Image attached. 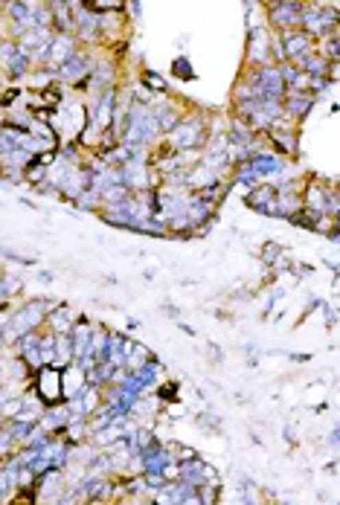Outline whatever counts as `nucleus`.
Segmentation results:
<instances>
[{
	"label": "nucleus",
	"mask_w": 340,
	"mask_h": 505,
	"mask_svg": "<svg viewBox=\"0 0 340 505\" xmlns=\"http://www.w3.org/2000/svg\"><path fill=\"white\" fill-rule=\"evenodd\" d=\"M18 56V41H6V44H0V64H9L12 58Z\"/></svg>",
	"instance_id": "obj_18"
},
{
	"label": "nucleus",
	"mask_w": 340,
	"mask_h": 505,
	"mask_svg": "<svg viewBox=\"0 0 340 505\" xmlns=\"http://www.w3.org/2000/svg\"><path fill=\"white\" fill-rule=\"evenodd\" d=\"M294 227H306V230H320V221H323V215H317V212H311V209H306L302 206L300 212H294L288 218Z\"/></svg>",
	"instance_id": "obj_13"
},
{
	"label": "nucleus",
	"mask_w": 340,
	"mask_h": 505,
	"mask_svg": "<svg viewBox=\"0 0 340 505\" xmlns=\"http://www.w3.org/2000/svg\"><path fill=\"white\" fill-rule=\"evenodd\" d=\"M84 386H88V375L76 363L62 369V398H76Z\"/></svg>",
	"instance_id": "obj_10"
},
{
	"label": "nucleus",
	"mask_w": 340,
	"mask_h": 505,
	"mask_svg": "<svg viewBox=\"0 0 340 505\" xmlns=\"http://www.w3.org/2000/svg\"><path fill=\"white\" fill-rule=\"evenodd\" d=\"M38 282H44V285H47V282H53V276L50 273H38Z\"/></svg>",
	"instance_id": "obj_20"
},
{
	"label": "nucleus",
	"mask_w": 340,
	"mask_h": 505,
	"mask_svg": "<svg viewBox=\"0 0 340 505\" xmlns=\"http://www.w3.org/2000/svg\"><path fill=\"white\" fill-rule=\"evenodd\" d=\"M88 505H108V502H105V500H90Z\"/></svg>",
	"instance_id": "obj_21"
},
{
	"label": "nucleus",
	"mask_w": 340,
	"mask_h": 505,
	"mask_svg": "<svg viewBox=\"0 0 340 505\" xmlns=\"http://www.w3.org/2000/svg\"><path fill=\"white\" fill-rule=\"evenodd\" d=\"M6 67H9V73H12V76H27V70H29V58L18 50V56L12 58Z\"/></svg>",
	"instance_id": "obj_14"
},
{
	"label": "nucleus",
	"mask_w": 340,
	"mask_h": 505,
	"mask_svg": "<svg viewBox=\"0 0 340 505\" xmlns=\"http://www.w3.org/2000/svg\"><path fill=\"white\" fill-rule=\"evenodd\" d=\"M314 96L311 93H294V90H285L282 96V114L285 116H306L308 110L314 108Z\"/></svg>",
	"instance_id": "obj_9"
},
{
	"label": "nucleus",
	"mask_w": 340,
	"mask_h": 505,
	"mask_svg": "<svg viewBox=\"0 0 340 505\" xmlns=\"http://www.w3.org/2000/svg\"><path fill=\"white\" fill-rule=\"evenodd\" d=\"M47 328L53 331V334H70V328H73V323H76V314L70 311V308H64V305H58V308H53L50 314H47Z\"/></svg>",
	"instance_id": "obj_11"
},
{
	"label": "nucleus",
	"mask_w": 340,
	"mask_h": 505,
	"mask_svg": "<svg viewBox=\"0 0 340 505\" xmlns=\"http://www.w3.org/2000/svg\"><path fill=\"white\" fill-rule=\"evenodd\" d=\"M73 56H76V41H73V35H53L50 53H47V67L56 73Z\"/></svg>",
	"instance_id": "obj_7"
},
{
	"label": "nucleus",
	"mask_w": 340,
	"mask_h": 505,
	"mask_svg": "<svg viewBox=\"0 0 340 505\" xmlns=\"http://www.w3.org/2000/svg\"><path fill=\"white\" fill-rule=\"evenodd\" d=\"M245 204L253 209V212H259V215H274V218H276V189H274V183H259V186H253V189L247 192Z\"/></svg>",
	"instance_id": "obj_5"
},
{
	"label": "nucleus",
	"mask_w": 340,
	"mask_h": 505,
	"mask_svg": "<svg viewBox=\"0 0 340 505\" xmlns=\"http://www.w3.org/2000/svg\"><path fill=\"white\" fill-rule=\"evenodd\" d=\"M143 84H145V88H149L151 93H166V82L157 76V73H151V70L143 73Z\"/></svg>",
	"instance_id": "obj_15"
},
{
	"label": "nucleus",
	"mask_w": 340,
	"mask_h": 505,
	"mask_svg": "<svg viewBox=\"0 0 340 505\" xmlns=\"http://www.w3.org/2000/svg\"><path fill=\"white\" fill-rule=\"evenodd\" d=\"M329 195H332V192H326L317 180H311L308 189H306V195H302V206L311 209V212H317V215H326V206H329Z\"/></svg>",
	"instance_id": "obj_12"
},
{
	"label": "nucleus",
	"mask_w": 340,
	"mask_h": 505,
	"mask_svg": "<svg viewBox=\"0 0 340 505\" xmlns=\"http://www.w3.org/2000/svg\"><path fill=\"white\" fill-rule=\"evenodd\" d=\"M172 149L186 151V149H198L206 140V119L204 116H192V119H180L178 128L172 131Z\"/></svg>",
	"instance_id": "obj_2"
},
{
	"label": "nucleus",
	"mask_w": 340,
	"mask_h": 505,
	"mask_svg": "<svg viewBox=\"0 0 340 505\" xmlns=\"http://www.w3.org/2000/svg\"><path fill=\"white\" fill-rule=\"evenodd\" d=\"M300 18H302V6L300 3H274L271 6V23L276 29H300Z\"/></svg>",
	"instance_id": "obj_8"
},
{
	"label": "nucleus",
	"mask_w": 340,
	"mask_h": 505,
	"mask_svg": "<svg viewBox=\"0 0 340 505\" xmlns=\"http://www.w3.org/2000/svg\"><path fill=\"white\" fill-rule=\"evenodd\" d=\"M76 35H79V41H84V44H93V41H99L102 35H99V15H93V12L84 6V3H76Z\"/></svg>",
	"instance_id": "obj_6"
},
{
	"label": "nucleus",
	"mask_w": 340,
	"mask_h": 505,
	"mask_svg": "<svg viewBox=\"0 0 340 505\" xmlns=\"http://www.w3.org/2000/svg\"><path fill=\"white\" fill-rule=\"evenodd\" d=\"M47 314H50V305L47 302H27L21 308V311L15 314L6 323V328H3V334H6V340H21L23 334H29V331H38V325L47 319Z\"/></svg>",
	"instance_id": "obj_1"
},
{
	"label": "nucleus",
	"mask_w": 340,
	"mask_h": 505,
	"mask_svg": "<svg viewBox=\"0 0 340 505\" xmlns=\"http://www.w3.org/2000/svg\"><path fill=\"white\" fill-rule=\"evenodd\" d=\"M38 398L41 404L47 406H56L58 401H62V369L56 366H44L41 375H38Z\"/></svg>",
	"instance_id": "obj_3"
},
{
	"label": "nucleus",
	"mask_w": 340,
	"mask_h": 505,
	"mask_svg": "<svg viewBox=\"0 0 340 505\" xmlns=\"http://www.w3.org/2000/svg\"><path fill=\"white\" fill-rule=\"evenodd\" d=\"M279 256H282V247H279V244H265V253H262V262L265 264H276L279 262Z\"/></svg>",
	"instance_id": "obj_17"
},
{
	"label": "nucleus",
	"mask_w": 340,
	"mask_h": 505,
	"mask_svg": "<svg viewBox=\"0 0 340 505\" xmlns=\"http://www.w3.org/2000/svg\"><path fill=\"white\" fill-rule=\"evenodd\" d=\"M279 41H282V53H285L288 64H291V61H297V64H300L308 53H314V41L302 29H288V32H282V38H279Z\"/></svg>",
	"instance_id": "obj_4"
},
{
	"label": "nucleus",
	"mask_w": 340,
	"mask_h": 505,
	"mask_svg": "<svg viewBox=\"0 0 340 505\" xmlns=\"http://www.w3.org/2000/svg\"><path fill=\"white\" fill-rule=\"evenodd\" d=\"M172 73H175L178 79H184V82H192V79H195V73H192V67H189L186 58H178L175 64H172Z\"/></svg>",
	"instance_id": "obj_16"
},
{
	"label": "nucleus",
	"mask_w": 340,
	"mask_h": 505,
	"mask_svg": "<svg viewBox=\"0 0 340 505\" xmlns=\"http://www.w3.org/2000/svg\"><path fill=\"white\" fill-rule=\"evenodd\" d=\"M12 445H15V439H12L6 430H0V456H9L12 453Z\"/></svg>",
	"instance_id": "obj_19"
}]
</instances>
